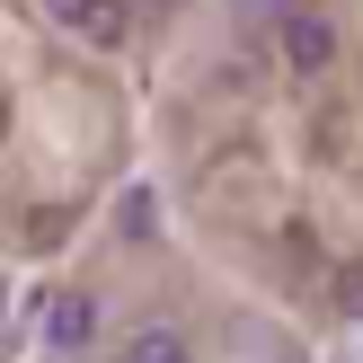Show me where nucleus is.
I'll return each mask as SVG.
<instances>
[{"label": "nucleus", "mask_w": 363, "mask_h": 363, "mask_svg": "<svg viewBox=\"0 0 363 363\" xmlns=\"http://www.w3.org/2000/svg\"><path fill=\"white\" fill-rule=\"evenodd\" d=\"M45 18L71 45H89V53H116L124 35H133V9H124V0H45Z\"/></svg>", "instance_id": "1"}, {"label": "nucleus", "mask_w": 363, "mask_h": 363, "mask_svg": "<svg viewBox=\"0 0 363 363\" xmlns=\"http://www.w3.org/2000/svg\"><path fill=\"white\" fill-rule=\"evenodd\" d=\"M275 27H284V62H293L301 80H319V71L337 62V27H328L319 9H284Z\"/></svg>", "instance_id": "2"}, {"label": "nucleus", "mask_w": 363, "mask_h": 363, "mask_svg": "<svg viewBox=\"0 0 363 363\" xmlns=\"http://www.w3.org/2000/svg\"><path fill=\"white\" fill-rule=\"evenodd\" d=\"M89 337H98V293H45V346L80 354Z\"/></svg>", "instance_id": "3"}, {"label": "nucleus", "mask_w": 363, "mask_h": 363, "mask_svg": "<svg viewBox=\"0 0 363 363\" xmlns=\"http://www.w3.org/2000/svg\"><path fill=\"white\" fill-rule=\"evenodd\" d=\"M116 363H195V346H186L177 328H133V337H124V354H116Z\"/></svg>", "instance_id": "4"}, {"label": "nucleus", "mask_w": 363, "mask_h": 363, "mask_svg": "<svg viewBox=\"0 0 363 363\" xmlns=\"http://www.w3.org/2000/svg\"><path fill=\"white\" fill-rule=\"evenodd\" d=\"M116 222H124V240H133V248H151V240H160V195H151V186H124Z\"/></svg>", "instance_id": "5"}, {"label": "nucleus", "mask_w": 363, "mask_h": 363, "mask_svg": "<svg viewBox=\"0 0 363 363\" xmlns=\"http://www.w3.org/2000/svg\"><path fill=\"white\" fill-rule=\"evenodd\" d=\"M337 311H346V319H363V257H346V266H337Z\"/></svg>", "instance_id": "6"}, {"label": "nucleus", "mask_w": 363, "mask_h": 363, "mask_svg": "<svg viewBox=\"0 0 363 363\" xmlns=\"http://www.w3.org/2000/svg\"><path fill=\"white\" fill-rule=\"evenodd\" d=\"M0 319H9V275H0Z\"/></svg>", "instance_id": "7"}, {"label": "nucleus", "mask_w": 363, "mask_h": 363, "mask_svg": "<svg viewBox=\"0 0 363 363\" xmlns=\"http://www.w3.org/2000/svg\"><path fill=\"white\" fill-rule=\"evenodd\" d=\"M266 9H301V0H266Z\"/></svg>", "instance_id": "8"}]
</instances>
